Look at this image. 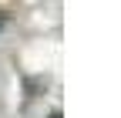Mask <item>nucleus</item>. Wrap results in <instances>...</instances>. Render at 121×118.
I'll return each mask as SVG.
<instances>
[{
	"label": "nucleus",
	"instance_id": "f257e3e1",
	"mask_svg": "<svg viewBox=\"0 0 121 118\" xmlns=\"http://www.w3.org/2000/svg\"><path fill=\"white\" fill-rule=\"evenodd\" d=\"M51 118H60V111H51Z\"/></svg>",
	"mask_w": 121,
	"mask_h": 118
}]
</instances>
